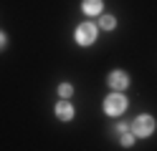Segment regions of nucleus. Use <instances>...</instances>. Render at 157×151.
Here are the masks:
<instances>
[{
  "instance_id": "obj_1",
  "label": "nucleus",
  "mask_w": 157,
  "mask_h": 151,
  "mask_svg": "<svg viewBox=\"0 0 157 151\" xmlns=\"http://www.w3.org/2000/svg\"><path fill=\"white\" fill-rule=\"evenodd\" d=\"M104 111L109 116H119V113H124L127 111V98L117 91V93H112V96H106L104 98Z\"/></svg>"
},
{
  "instance_id": "obj_2",
  "label": "nucleus",
  "mask_w": 157,
  "mask_h": 151,
  "mask_svg": "<svg viewBox=\"0 0 157 151\" xmlns=\"http://www.w3.org/2000/svg\"><path fill=\"white\" fill-rule=\"evenodd\" d=\"M74 38H76L78 45H91L94 38H96V25H91V23H81V25L76 28Z\"/></svg>"
},
{
  "instance_id": "obj_3",
  "label": "nucleus",
  "mask_w": 157,
  "mask_h": 151,
  "mask_svg": "<svg viewBox=\"0 0 157 151\" xmlns=\"http://www.w3.org/2000/svg\"><path fill=\"white\" fill-rule=\"evenodd\" d=\"M152 131H155V118L152 116H137L134 118V124H132V134L134 136H150L152 134Z\"/></svg>"
},
{
  "instance_id": "obj_4",
  "label": "nucleus",
  "mask_w": 157,
  "mask_h": 151,
  "mask_svg": "<svg viewBox=\"0 0 157 151\" xmlns=\"http://www.w3.org/2000/svg\"><path fill=\"white\" fill-rule=\"evenodd\" d=\"M109 86L114 91H124L129 86V76H127L124 70H114V73H109Z\"/></svg>"
},
{
  "instance_id": "obj_5",
  "label": "nucleus",
  "mask_w": 157,
  "mask_h": 151,
  "mask_svg": "<svg viewBox=\"0 0 157 151\" xmlns=\"http://www.w3.org/2000/svg\"><path fill=\"white\" fill-rule=\"evenodd\" d=\"M56 116L61 118V121H71L74 118V106L66 103V101H61V103L56 106Z\"/></svg>"
},
{
  "instance_id": "obj_6",
  "label": "nucleus",
  "mask_w": 157,
  "mask_h": 151,
  "mask_svg": "<svg viewBox=\"0 0 157 151\" xmlns=\"http://www.w3.org/2000/svg\"><path fill=\"white\" fill-rule=\"evenodd\" d=\"M101 10V0H84V13L86 15H99Z\"/></svg>"
},
{
  "instance_id": "obj_7",
  "label": "nucleus",
  "mask_w": 157,
  "mask_h": 151,
  "mask_svg": "<svg viewBox=\"0 0 157 151\" xmlns=\"http://www.w3.org/2000/svg\"><path fill=\"white\" fill-rule=\"evenodd\" d=\"M114 25H117V20H114L112 15H104V18H101V28H104V30H112Z\"/></svg>"
},
{
  "instance_id": "obj_8",
  "label": "nucleus",
  "mask_w": 157,
  "mask_h": 151,
  "mask_svg": "<svg viewBox=\"0 0 157 151\" xmlns=\"http://www.w3.org/2000/svg\"><path fill=\"white\" fill-rule=\"evenodd\" d=\"M58 93H61L63 98H68V96L74 93V88H71V83H61V86H58Z\"/></svg>"
},
{
  "instance_id": "obj_9",
  "label": "nucleus",
  "mask_w": 157,
  "mask_h": 151,
  "mask_svg": "<svg viewBox=\"0 0 157 151\" xmlns=\"http://www.w3.org/2000/svg\"><path fill=\"white\" fill-rule=\"evenodd\" d=\"M122 144H124V146H132V144H134V134H124V136H122Z\"/></svg>"
},
{
  "instance_id": "obj_10",
  "label": "nucleus",
  "mask_w": 157,
  "mask_h": 151,
  "mask_svg": "<svg viewBox=\"0 0 157 151\" xmlns=\"http://www.w3.org/2000/svg\"><path fill=\"white\" fill-rule=\"evenodd\" d=\"M5 48V33H0V50Z\"/></svg>"
}]
</instances>
